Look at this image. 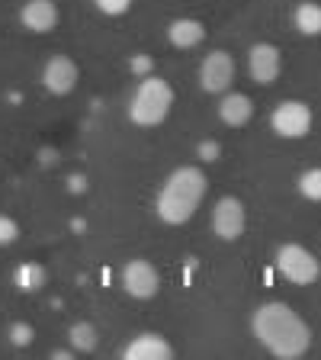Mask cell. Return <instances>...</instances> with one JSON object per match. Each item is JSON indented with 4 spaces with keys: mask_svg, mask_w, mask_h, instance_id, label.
Returning a JSON list of instances; mask_svg holds the SVG:
<instances>
[{
    "mask_svg": "<svg viewBox=\"0 0 321 360\" xmlns=\"http://www.w3.org/2000/svg\"><path fill=\"white\" fill-rule=\"evenodd\" d=\"M251 331L280 360H299L312 347V328L299 312L286 302H263L251 315Z\"/></svg>",
    "mask_w": 321,
    "mask_h": 360,
    "instance_id": "1",
    "label": "cell"
},
{
    "mask_svg": "<svg viewBox=\"0 0 321 360\" xmlns=\"http://www.w3.org/2000/svg\"><path fill=\"white\" fill-rule=\"evenodd\" d=\"M209 180L199 167L183 165L177 171L167 174V180L157 190V216L167 225H187L196 216V210L206 200Z\"/></svg>",
    "mask_w": 321,
    "mask_h": 360,
    "instance_id": "2",
    "label": "cell"
},
{
    "mask_svg": "<svg viewBox=\"0 0 321 360\" xmlns=\"http://www.w3.org/2000/svg\"><path fill=\"white\" fill-rule=\"evenodd\" d=\"M173 106V87L164 77H142L129 100V120L142 129H155L171 116Z\"/></svg>",
    "mask_w": 321,
    "mask_h": 360,
    "instance_id": "3",
    "label": "cell"
},
{
    "mask_svg": "<svg viewBox=\"0 0 321 360\" xmlns=\"http://www.w3.org/2000/svg\"><path fill=\"white\" fill-rule=\"evenodd\" d=\"M277 270L280 277L289 280L292 286H312L315 280L321 277V261L308 251L306 245H299V241H286V245H280L277 251Z\"/></svg>",
    "mask_w": 321,
    "mask_h": 360,
    "instance_id": "4",
    "label": "cell"
},
{
    "mask_svg": "<svg viewBox=\"0 0 321 360\" xmlns=\"http://www.w3.org/2000/svg\"><path fill=\"white\" fill-rule=\"evenodd\" d=\"M312 106L302 103V100H283V103L273 106L270 112V129L280 135V139H306L312 132Z\"/></svg>",
    "mask_w": 321,
    "mask_h": 360,
    "instance_id": "5",
    "label": "cell"
},
{
    "mask_svg": "<svg viewBox=\"0 0 321 360\" xmlns=\"http://www.w3.org/2000/svg\"><path fill=\"white\" fill-rule=\"evenodd\" d=\"M247 225V210L238 196H222L212 206V232L218 241H238L244 235Z\"/></svg>",
    "mask_w": 321,
    "mask_h": 360,
    "instance_id": "6",
    "label": "cell"
},
{
    "mask_svg": "<svg viewBox=\"0 0 321 360\" xmlns=\"http://www.w3.org/2000/svg\"><path fill=\"white\" fill-rule=\"evenodd\" d=\"M122 290L132 296V300H155L157 290H161V274L151 261L145 257H132V261L122 267Z\"/></svg>",
    "mask_w": 321,
    "mask_h": 360,
    "instance_id": "7",
    "label": "cell"
},
{
    "mask_svg": "<svg viewBox=\"0 0 321 360\" xmlns=\"http://www.w3.org/2000/svg\"><path fill=\"white\" fill-rule=\"evenodd\" d=\"M199 84L206 94H225V90H232L235 84V58L232 52H225V49H216L202 58L199 65Z\"/></svg>",
    "mask_w": 321,
    "mask_h": 360,
    "instance_id": "8",
    "label": "cell"
},
{
    "mask_svg": "<svg viewBox=\"0 0 321 360\" xmlns=\"http://www.w3.org/2000/svg\"><path fill=\"white\" fill-rule=\"evenodd\" d=\"M81 81V68H77L74 58H67V55H52V58L45 61L42 68V87L55 97H67L71 90L77 87Z\"/></svg>",
    "mask_w": 321,
    "mask_h": 360,
    "instance_id": "9",
    "label": "cell"
},
{
    "mask_svg": "<svg viewBox=\"0 0 321 360\" xmlns=\"http://www.w3.org/2000/svg\"><path fill=\"white\" fill-rule=\"evenodd\" d=\"M280 68H283V55H280V49L273 42L251 45V52H247V71H251V77H254L257 84H263V87L277 84Z\"/></svg>",
    "mask_w": 321,
    "mask_h": 360,
    "instance_id": "10",
    "label": "cell"
},
{
    "mask_svg": "<svg viewBox=\"0 0 321 360\" xmlns=\"http://www.w3.org/2000/svg\"><path fill=\"white\" fill-rule=\"evenodd\" d=\"M58 20H61V13H58V4H55V0H26L20 7V22L30 32H36V36L52 32L55 26H58Z\"/></svg>",
    "mask_w": 321,
    "mask_h": 360,
    "instance_id": "11",
    "label": "cell"
},
{
    "mask_svg": "<svg viewBox=\"0 0 321 360\" xmlns=\"http://www.w3.org/2000/svg\"><path fill=\"white\" fill-rule=\"evenodd\" d=\"M126 360H171L173 357V347L164 335L157 331H145V335L132 338V345L122 351Z\"/></svg>",
    "mask_w": 321,
    "mask_h": 360,
    "instance_id": "12",
    "label": "cell"
},
{
    "mask_svg": "<svg viewBox=\"0 0 321 360\" xmlns=\"http://www.w3.org/2000/svg\"><path fill=\"white\" fill-rule=\"evenodd\" d=\"M251 116H254V100L247 97V94H232V90H225L222 103H218V120H222L225 126L241 129L251 122Z\"/></svg>",
    "mask_w": 321,
    "mask_h": 360,
    "instance_id": "13",
    "label": "cell"
},
{
    "mask_svg": "<svg viewBox=\"0 0 321 360\" xmlns=\"http://www.w3.org/2000/svg\"><path fill=\"white\" fill-rule=\"evenodd\" d=\"M202 39H206V26L193 16H180L167 26V42L173 49H196V45H202Z\"/></svg>",
    "mask_w": 321,
    "mask_h": 360,
    "instance_id": "14",
    "label": "cell"
},
{
    "mask_svg": "<svg viewBox=\"0 0 321 360\" xmlns=\"http://www.w3.org/2000/svg\"><path fill=\"white\" fill-rule=\"evenodd\" d=\"M292 26L308 39L321 36V4H315V0H302L299 7L292 10Z\"/></svg>",
    "mask_w": 321,
    "mask_h": 360,
    "instance_id": "15",
    "label": "cell"
},
{
    "mask_svg": "<svg viewBox=\"0 0 321 360\" xmlns=\"http://www.w3.org/2000/svg\"><path fill=\"white\" fill-rule=\"evenodd\" d=\"M13 283H16V290H22V292H39L45 283H48V274H45L42 264L22 261L20 267L13 270Z\"/></svg>",
    "mask_w": 321,
    "mask_h": 360,
    "instance_id": "16",
    "label": "cell"
},
{
    "mask_svg": "<svg viewBox=\"0 0 321 360\" xmlns=\"http://www.w3.org/2000/svg\"><path fill=\"white\" fill-rule=\"evenodd\" d=\"M97 328L90 322H74L71 328H67V345H71V351L77 354H90L93 347H97Z\"/></svg>",
    "mask_w": 321,
    "mask_h": 360,
    "instance_id": "17",
    "label": "cell"
},
{
    "mask_svg": "<svg viewBox=\"0 0 321 360\" xmlns=\"http://www.w3.org/2000/svg\"><path fill=\"white\" fill-rule=\"evenodd\" d=\"M296 187H299V193L306 196V200L321 202V167H308V171H302L299 180H296Z\"/></svg>",
    "mask_w": 321,
    "mask_h": 360,
    "instance_id": "18",
    "label": "cell"
},
{
    "mask_svg": "<svg viewBox=\"0 0 321 360\" xmlns=\"http://www.w3.org/2000/svg\"><path fill=\"white\" fill-rule=\"evenodd\" d=\"M16 238H20V225H16V219L7 216V212H0V248L13 245Z\"/></svg>",
    "mask_w": 321,
    "mask_h": 360,
    "instance_id": "19",
    "label": "cell"
},
{
    "mask_svg": "<svg viewBox=\"0 0 321 360\" xmlns=\"http://www.w3.org/2000/svg\"><path fill=\"white\" fill-rule=\"evenodd\" d=\"M93 7L106 16H126L132 10V0H93Z\"/></svg>",
    "mask_w": 321,
    "mask_h": 360,
    "instance_id": "20",
    "label": "cell"
},
{
    "mask_svg": "<svg viewBox=\"0 0 321 360\" xmlns=\"http://www.w3.org/2000/svg\"><path fill=\"white\" fill-rule=\"evenodd\" d=\"M10 341H13V345H20V347L32 345V328L26 322H16L13 328H10Z\"/></svg>",
    "mask_w": 321,
    "mask_h": 360,
    "instance_id": "21",
    "label": "cell"
},
{
    "mask_svg": "<svg viewBox=\"0 0 321 360\" xmlns=\"http://www.w3.org/2000/svg\"><path fill=\"white\" fill-rule=\"evenodd\" d=\"M199 158H202V161H216V158H218V145L216 142H202L199 145Z\"/></svg>",
    "mask_w": 321,
    "mask_h": 360,
    "instance_id": "22",
    "label": "cell"
},
{
    "mask_svg": "<svg viewBox=\"0 0 321 360\" xmlns=\"http://www.w3.org/2000/svg\"><path fill=\"white\" fill-rule=\"evenodd\" d=\"M52 357H58V360H65V357H71V351H67V347H61V351H52Z\"/></svg>",
    "mask_w": 321,
    "mask_h": 360,
    "instance_id": "23",
    "label": "cell"
}]
</instances>
